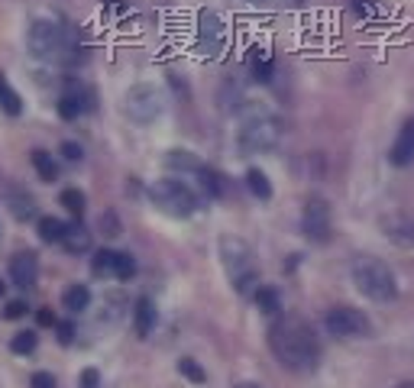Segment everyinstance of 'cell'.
Instances as JSON below:
<instances>
[{
  "instance_id": "28",
  "label": "cell",
  "mask_w": 414,
  "mask_h": 388,
  "mask_svg": "<svg viewBox=\"0 0 414 388\" xmlns=\"http://www.w3.org/2000/svg\"><path fill=\"white\" fill-rule=\"evenodd\" d=\"M36 343H39V340H36L33 330H20L14 340H10V350H14V353H20V356H29L36 350Z\"/></svg>"
},
{
  "instance_id": "39",
  "label": "cell",
  "mask_w": 414,
  "mask_h": 388,
  "mask_svg": "<svg viewBox=\"0 0 414 388\" xmlns=\"http://www.w3.org/2000/svg\"><path fill=\"white\" fill-rule=\"evenodd\" d=\"M4 291H7V285H4V282H0V298H4Z\"/></svg>"
},
{
  "instance_id": "31",
  "label": "cell",
  "mask_w": 414,
  "mask_h": 388,
  "mask_svg": "<svg viewBox=\"0 0 414 388\" xmlns=\"http://www.w3.org/2000/svg\"><path fill=\"white\" fill-rule=\"evenodd\" d=\"M100 233H104V236H120V233H123V226H120V217L113 211H104V217H100Z\"/></svg>"
},
{
  "instance_id": "6",
  "label": "cell",
  "mask_w": 414,
  "mask_h": 388,
  "mask_svg": "<svg viewBox=\"0 0 414 388\" xmlns=\"http://www.w3.org/2000/svg\"><path fill=\"white\" fill-rule=\"evenodd\" d=\"M281 140V123L269 113H253L249 120L239 127L237 146L243 152H266V149H275Z\"/></svg>"
},
{
  "instance_id": "26",
  "label": "cell",
  "mask_w": 414,
  "mask_h": 388,
  "mask_svg": "<svg viewBox=\"0 0 414 388\" xmlns=\"http://www.w3.org/2000/svg\"><path fill=\"white\" fill-rule=\"evenodd\" d=\"M91 268H94V276L98 278H107V276L113 278V249H98Z\"/></svg>"
},
{
  "instance_id": "17",
  "label": "cell",
  "mask_w": 414,
  "mask_h": 388,
  "mask_svg": "<svg viewBox=\"0 0 414 388\" xmlns=\"http://www.w3.org/2000/svg\"><path fill=\"white\" fill-rule=\"evenodd\" d=\"M62 304H65V310H71V314L88 310V304H91V291H88V285H68L65 295H62Z\"/></svg>"
},
{
  "instance_id": "2",
  "label": "cell",
  "mask_w": 414,
  "mask_h": 388,
  "mask_svg": "<svg viewBox=\"0 0 414 388\" xmlns=\"http://www.w3.org/2000/svg\"><path fill=\"white\" fill-rule=\"evenodd\" d=\"M26 46H29V56L46 58V62H71V58H78L75 29L52 20H33V26L26 33Z\"/></svg>"
},
{
  "instance_id": "21",
  "label": "cell",
  "mask_w": 414,
  "mask_h": 388,
  "mask_svg": "<svg viewBox=\"0 0 414 388\" xmlns=\"http://www.w3.org/2000/svg\"><path fill=\"white\" fill-rule=\"evenodd\" d=\"M136 276V259L130 253H113V278L117 282H130Z\"/></svg>"
},
{
  "instance_id": "16",
  "label": "cell",
  "mask_w": 414,
  "mask_h": 388,
  "mask_svg": "<svg viewBox=\"0 0 414 388\" xmlns=\"http://www.w3.org/2000/svg\"><path fill=\"white\" fill-rule=\"evenodd\" d=\"M220 20H217V14H211V10H204L201 14V46L204 49H217L220 46Z\"/></svg>"
},
{
  "instance_id": "23",
  "label": "cell",
  "mask_w": 414,
  "mask_h": 388,
  "mask_svg": "<svg viewBox=\"0 0 414 388\" xmlns=\"http://www.w3.org/2000/svg\"><path fill=\"white\" fill-rule=\"evenodd\" d=\"M62 233H65V224L58 217H39V236H43V243H62Z\"/></svg>"
},
{
  "instance_id": "11",
  "label": "cell",
  "mask_w": 414,
  "mask_h": 388,
  "mask_svg": "<svg viewBox=\"0 0 414 388\" xmlns=\"http://www.w3.org/2000/svg\"><path fill=\"white\" fill-rule=\"evenodd\" d=\"M388 162L398 165V169H405V165L414 162V117H411V120H405V127L398 130L392 149H388Z\"/></svg>"
},
{
  "instance_id": "3",
  "label": "cell",
  "mask_w": 414,
  "mask_h": 388,
  "mask_svg": "<svg viewBox=\"0 0 414 388\" xmlns=\"http://www.w3.org/2000/svg\"><path fill=\"white\" fill-rule=\"evenodd\" d=\"M353 282H356V288L363 291L369 301H392L395 295H398V282H395V272L388 268V262L376 259V256H359L356 262H353Z\"/></svg>"
},
{
  "instance_id": "38",
  "label": "cell",
  "mask_w": 414,
  "mask_h": 388,
  "mask_svg": "<svg viewBox=\"0 0 414 388\" xmlns=\"http://www.w3.org/2000/svg\"><path fill=\"white\" fill-rule=\"evenodd\" d=\"M233 388H262V385H259V382H237Z\"/></svg>"
},
{
  "instance_id": "30",
  "label": "cell",
  "mask_w": 414,
  "mask_h": 388,
  "mask_svg": "<svg viewBox=\"0 0 414 388\" xmlns=\"http://www.w3.org/2000/svg\"><path fill=\"white\" fill-rule=\"evenodd\" d=\"M272 58H269V52H262V49H256V62H253V75H256V81H269L272 78Z\"/></svg>"
},
{
  "instance_id": "27",
  "label": "cell",
  "mask_w": 414,
  "mask_h": 388,
  "mask_svg": "<svg viewBox=\"0 0 414 388\" xmlns=\"http://www.w3.org/2000/svg\"><path fill=\"white\" fill-rule=\"evenodd\" d=\"M178 372H182L188 382H195V385H204V382H207V372H204L191 356H182V360H178Z\"/></svg>"
},
{
  "instance_id": "14",
  "label": "cell",
  "mask_w": 414,
  "mask_h": 388,
  "mask_svg": "<svg viewBox=\"0 0 414 388\" xmlns=\"http://www.w3.org/2000/svg\"><path fill=\"white\" fill-rule=\"evenodd\" d=\"M155 320H159V310H155V304L149 301V298H140L133 308V330L140 340H146L149 333L155 330Z\"/></svg>"
},
{
  "instance_id": "12",
  "label": "cell",
  "mask_w": 414,
  "mask_h": 388,
  "mask_svg": "<svg viewBox=\"0 0 414 388\" xmlns=\"http://www.w3.org/2000/svg\"><path fill=\"white\" fill-rule=\"evenodd\" d=\"M382 230H385V236L392 243H398V246H414V217H408V214H392V217L382 220Z\"/></svg>"
},
{
  "instance_id": "41",
  "label": "cell",
  "mask_w": 414,
  "mask_h": 388,
  "mask_svg": "<svg viewBox=\"0 0 414 388\" xmlns=\"http://www.w3.org/2000/svg\"><path fill=\"white\" fill-rule=\"evenodd\" d=\"M256 4H262V0H256Z\"/></svg>"
},
{
  "instance_id": "37",
  "label": "cell",
  "mask_w": 414,
  "mask_h": 388,
  "mask_svg": "<svg viewBox=\"0 0 414 388\" xmlns=\"http://www.w3.org/2000/svg\"><path fill=\"white\" fill-rule=\"evenodd\" d=\"M36 324H39V327H56V314H52L49 308H39V310H36Z\"/></svg>"
},
{
  "instance_id": "13",
  "label": "cell",
  "mask_w": 414,
  "mask_h": 388,
  "mask_svg": "<svg viewBox=\"0 0 414 388\" xmlns=\"http://www.w3.org/2000/svg\"><path fill=\"white\" fill-rule=\"evenodd\" d=\"M4 198H7V207H10V214H14V220H20V224H26V220H33V214H36V201H33V194H29L26 188H20V184H10L7 191H4Z\"/></svg>"
},
{
  "instance_id": "34",
  "label": "cell",
  "mask_w": 414,
  "mask_h": 388,
  "mask_svg": "<svg viewBox=\"0 0 414 388\" xmlns=\"http://www.w3.org/2000/svg\"><path fill=\"white\" fill-rule=\"evenodd\" d=\"M26 301H10L7 304V308H4V318H7V320H20L23 318V314H26Z\"/></svg>"
},
{
  "instance_id": "10",
  "label": "cell",
  "mask_w": 414,
  "mask_h": 388,
  "mask_svg": "<svg viewBox=\"0 0 414 388\" xmlns=\"http://www.w3.org/2000/svg\"><path fill=\"white\" fill-rule=\"evenodd\" d=\"M36 276H39V262H36L33 253H16L10 259V282L20 291H29L36 285Z\"/></svg>"
},
{
  "instance_id": "9",
  "label": "cell",
  "mask_w": 414,
  "mask_h": 388,
  "mask_svg": "<svg viewBox=\"0 0 414 388\" xmlns=\"http://www.w3.org/2000/svg\"><path fill=\"white\" fill-rule=\"evenodd\" d=\"M301 230L311 243H327L330 240V204L317 194H311L308 204H304V217H301Z\"/></svg>"
},
{
  "instance_id": "32",
  "label": "cell",
  "mask_w": 414,
  "mask_h": 388,
  "mask_svg": "<svg viewBox=\"0 0 414 388\" xmlns=\"http://www.w3.org/2000/svg\"><path fill=\"white\" fill-rule=\"evenodd\" d=\"M58 152H62L65 162H81V159H85V149L78 146V142H68V140L58 146Z\"/></svg>"
},
{
  "instance_id": "15",
  "label": "cell",
  "mask_w": 414,
  "mask_h": 388,
  "mask_svg": "<svg viewBox=\"0 0 414 388\" xmlns=\"http://www.w3.org/2000/svg\"><path fill=\"white\" fill-rule=\"evenodd\" d=\"M62 246L68 249V253L81 256L91 249V233H88V226L81 224V220H75V224H65V233H62Z\"/></svg>"
},
{
  "instance_id": "8",
  "label": "cell",
  "mask_w": 414,
  "mask_h": 388,
  "mask_svg": "<svg viewBox=\"0 0 414 388\" xmlns=\"http://www.w3.org/2000/svg\"><path fill=\"white\" fill-rule=\"evenodd\" d=\"M324 327H327L330 337H340V340L369 337V333H372L369 318H366L363 310H356V308H333V310H327Z\"/></svg>"
},
{
  "instance_id": "20",
  "label": "cell",
  "mask_w": 414,
  "mask_h": 388,
  "mask_svg": "<svg viewBox=\"0 0 414 388\" xmlns=\"http://www.w3.org/2000/svg\"><path fill=\"white\" fill-rule=\"evenodd\" d=\"M33 169L39 172L43 182H56V178H58V165H56V159H52L46 149H36V152H33Z\"/></svg>"
},
{
  "instance_id": "1",
  "label": "cell",
  "mask_w": 414,
  "mask_h": 388,
  "mask_svg": "<svg viewBox=\"0 0 414 388\" xmlns=\"http://www.w3.org/2000/svg\"><path fill=\"white\" fill-rule=\"evenodd\" d=\"M269 346H272L275 360L291 372H311L321 362V343H317L311 324L301 318L279 314V320L269 330Z\"/></svg>"
},
{
  "instance_id": "29",
  "label": "cell",
  "mask_w": 414,
  "mask_h": 388,
  "mask_svg": "<svg viewBox=\"0 0 414 388\" xmlns=\"http://www.w3.org/2000/svg\"><path fill=\"white\" fill-rule=\"evenodd\" d=\"M0 107H4V113H10V117H16V113L23 110V98L14 91V88H0Z\"/></svg>"
},
{
  "instance_id": "18",
  "label": "cell",
  "mask_w": 414,
  "mask_h": 388,
  "mask_svg": "<svg viewBox=\"0 0 414 388\" xmlns=\"http://www.w3.org/2000/svg\"><path fill=\"white\" fill-rule=\"evenodd\" d=\"M246 188H249V194L259 201H269L272 198V182H269V175L262 169H249L246 172Z\"/></svg>"
},
{
  "instance_id": "35",
  "label": "cell",
  "mask_w": 414,
  "mask_h": 388,
  "mask_svg": "<svg viewBox=\"0 0 414 388\" xmlns=\"http://www.w3.org/2000/svg\"><path fill=\"white\" fill-rule=\"evenodd\" d=\"M100 385V372L98 369H85L81 379H78V388H98Z\"/></svg>"
},
{
  "instance_id": "7",
  "label": "cell",
  "mask_w": 414,
  "mask_h": 388,
  "mask_svg": "<svg viewBox=\"0 0 414 388\" xmlns=\"http://www.w3.org/2000/svg\"><path fill=\"white\" fill-rule=\"evenodd\" d=\"M162 91L155 85H149V81H140V85H133L127 91V98H123V110H127V117L133 123H152L159 120L162 113Z\"/></svg>"
},
{
  "instance_id": "5",
  "label": "cell",
  "mask_w": 414,
  "mask_h": 388,
  "mask_svg": "<svg viewBox=\"0 0 414 388\" xmlns=\"http://www.w3.org/2000/svg\"><path fill=\"white\" fill-rule=\"evenodd\" d=\"M149 201L162 214H172V217H191L201 207L197 194L185 182H178V178H159V182H152L149 184Z\"/></svg>"
},
{
  "instance_id": "33",
  "label": "cell",
  "mask_w": 414,
  "mask_h": 388,
  "mask_svg": "<svg viewBox=\"0 0 414 388\" xmlns=\"http://www.w3.org/2000/svg\"><path fill=\"white\" fill-rule=\"evenodd\" d=\"M56 333H58V343H62V346L75 343V324H71V320H62V324H56Z\"/></svg>"
},
{
  "instance_id": "36",
  "label": "cell",
  "mask_w": 414,
  "mask_h": 388,
  "mask_svg": "<svg viewBox=\"0 0 414 388\" xmlns=\"http://www.w3.org/2000/svg\"><path fill=\"white\" fill-rule=\"evenodd\" d=\"M29 385H33V388H56V375H52V372H36L33 379H29Z\"/></svg>"
},
{
  "instance_id": "24",
  "label": "cell",
  "mask_w": 414,
  "mask_h": 388,
  "mask_svg": "<svg viewBox=\"0 0 414 388\" xmlns=\"http://www.w3.org/2000/svg\"><path fill=\"white\" fill-rule=\"evenodd\" d=\"M165 162H169V169H185V172H197L204 165L197 155L185 152V149H175V152H169V159H165Z\"/></svg>"
},
{
  "instance_id": "4",
  "label": "cell",
  "mask_w": 414,
  "mask_h": 388,
  "mask_svg": "<svg viewBox=\"0 0 414 388\" xmlns=\"http://www.w3.org/2000/svg\"><path fill=\"white\" fill-rule=\"evenodd\" d=\"M220 259H224L227 276H230L233 288H237L239 295L256 291V285H259L256 256H253V249L239 240V236H224V240H220Z\"/></svg>"
},
{
  "instance_id": "25",
  "label": "cell",
  "mask_w": 414,
  "mask_h": 388,
  "mask_svg": "<svg viewBox=\"0 0 414 388\" xmlns=\"http://www.w3.org/2000/svg\"><path fill=\"white\" fill-rule=\"evenodd\" d=\"M58 201H62V207H68V211H71V217H81V214H85V207H88L85 194H81L78 188H65L62 194H58Z\"/></svg>"
},
{
  "instance_id": "22",
  "label": "cell",
  "mask_w": 414,
  "mask_h": 388,
  "mask_svg": "<svg viewBox=\"0 0 414 388\" xmlns=\"http://www.w3.org/2000/svg\"><path fill=\"white\" fill-rule=\"evenodd\" d=\"M197 175V182H201V188L211 194V198H220L224 194V182H220V175L214 169H207V165H201V169L195 172Z\"/></svg>"
},
{
  "instance_id": "40",
  "label": "cell",
  "mask_w": 414,
  "mask_h": 388,
  "mask_svg": "<svg viewBox=\"0 0 414 388\" xmlns=\"http://www.w3.org/2000/svg\"><path fill=\"white\" fill-rule=\"evenodd\" d=\"M291 4H304V0H291Z\"/></svg>"
},
{
  "instance_id": "19",
  "label": "cell",
  "mask_w": 414,
  "mask_h": 388,
  "mask_svg": "<svg viewBox=\"0 0 414 388\" xmlns=\"http://www.w3.org/2000/svg\"><path fill=\"white\" fill-rule=\"evenodd\" d=\"M253 295H256V304H259L262 314H275V318L281 314V295H279V288H272V285H259Z\"/></svg>"
}]
</instances>
